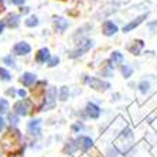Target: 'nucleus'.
Masks as SVG:
<instances>
[{"label":"nucleus","mask_w":157,"mask_h":157,"mask_svg":"<svg viewBox=\"0 0 157 157\" xmlns=\"http://www.w3.org/2000/svg\"><path fill=\"white\" fill-rule=\"evenodd\" d=\"M4 62H7V64H10L11 67L14 65V62H13V59H11L10 57H6V58H4Z\"/></svg>","instance_id":"24"},{"label":"nucleus","mask_w":157,"mask_h":157,"mask_svg":"<svg viewBox=\"0 0 157 157\" xmlns=\"http://www.w3.org/2000/svg\"><path fill=\"white\" fill-rule=\"evenodd\" d=\"M0 78H2V79H4V81H9V79H10V74L4 70V68H0Z\"/></svg>","instance_id":"20"},{"label":"nucleus","mask_w":157,"mask_h":157,"mask_svg":"<svg viewBox=\"0 0 157 157\" xmlns=\"http://www.w3.org/2000/svg\"><path fill=\"white\" fill-rule=\"evenodd\" d=\"M33 109V103L24 99V101H20L14 105V110L17 115H21V116H26V115L30 113V110Z\"/></svg>","instance_id":"2"},{"label":"nucleus","mask_w":157,"mask_h":157,"mask_svg":"<svg viewBox=\"0 0 157 157\" xmlns=\"http://www.w3.org/2000/svg\"><path fill=\"white\" fill-rule=\"evenodd\" d=\"M55 26H58V29L61 30V31H64V30L67 29V26H68V23H67L64 18L57 17V18H55Z\"/></svg>","instance_id":"15"},{"label":"nucleus","mask_w":157,"mask_h":157,"mask_svg":"<svg viewBox=\"0 0 157 157\" xmlns=\"http://www.w3.org/2000/svg\"><path fill=\"white\" fill-rule=\"evenodd\" d=\"M26 24L29 27H34V26H37V24H38V20H37V17H30L29 20L26 21Z\"/></svg>","instance_id":"21"},{"label":"nucleus","mask_w":157,"mask_h":157,"mask_svg":"<svg viewBox=\"0 0 157 157\" xmlns=\"http://www.w3.org/2000/svg\"><path fill=\"white\" fill-rule=\"evenodd\" d=\"M9 119H10V121L13 122V123H16V122H17V117H16V116H11V115L9 116Z\"/></svg>","instance_id":"26"},{"label":"nucleus","mask_w":157,"mask_h":157,"mask_svg":"<svg viewBox=\"0 0 157 157\" xmlns=\"http://www.w3.org/2000/svg\"><path fill=\"white\" fill-rule=\"evenodd\" d=\"M3 29H4V23H0V33L3 31Z\"/></svg>","instance_id":"29"},{"label":"nucleus","mask_w":157,"mask_h":157,"mask_svg":"<svg viewBox=\"0 0 157 157\" xmlns=\"http://www.w3.org/2000/svg\"><path fill=\"white\" fill-rule=\"evenodd\" d=\"M146 17H147V14H142V16H139V17L136 18L135 21H132V23H129L128 26H124V27H123V31H124V33H128V31H130L132 29H135V27H137V26H139L140 23H142Z\"/></svg>","instance_id":"7"},{"label":"nucleus","mask_w":157,"mask_h":157,"mask_svg":"<svg viewBox=\"0 0 157 157\" xmlns=\"http://www.w3.org/2000/svg\"><path fill=\"white\" fill-rule=\"evenodd\" d=\"M3 126H4V121H3V119H2V117H0V130L3 129Z\"/></svg>","instance_id":"27"},{"label":"nucleus","mask_w":157,"mask_h":157,"mask_svg":"<svg viewBox=\"0 0 157 157\" xmlns=\"http://www.w3.org/2000/svg\"><path fill=\"white\" fill-rule=\"evenodd\" d=\"M7 24L10 27H16L18 24V16L17 14H10V16H7Z\"/></svg>","instance_id":"14"},{"label":"nucleus","mask_w":157,"mask_h":157,"mask_svg":"<svg viewBox=\"0 0 157 157\" xmlns=\"http://www.w3.org/2000/svg\"><path fill=\"white\" fill-rule=\"evenodd\" d=\"M67 95H68V88H67V86H62L61 94H59V99H61V101H65Z\"/></svg>","instance_id":"22"},{"label":"nucleus","mask_w":157,"mask_h":157,"mask_svg":"<svg viewBox=\"0 0 157 157\" xmlns=\"http://www.w3.org/2000/svg\"><path fill=\"white\" fill-rule=\"evenodd\" d=\"M91 47H92V41L86 40V41H85V44H84V45H82V47H81V48H78L77 51H74L72 54H71V57H72V58H74V57H78V55H82V54H84V52H86V51H88V50H89V48H91Z\"/></svg>","instance_id":"9"},{"label":"nucleus","mask_w":157,"mask_h":157,"mask_svg":"<svg viewBox=\"0 0 157 157\" xmlns=\"http://www.w3.org/2000/svg\"><path fill=\"white\" fill-rule=\"evenodd\" d=\"M122 74L124 75V78H129L132 75V68L129 65H123L122 67Z\"/></svg>","instance_id":"19"},{"label":"nucleus","mask_w":157,"mask_h":157,"mask_svg":"<svg viewBox=\"0 0 157 157\" xmlns=\"http://www.w3.org/2000/svg\"><path fill=\"white\" fill-rule=\"evenodd\" d=\"M20 140H21V136L18 133V130H10L6 133V136L2 140V144H3V149L9 153H14V151H20Z\"/></svg>","instance_id":"1"},{"label":"nucleus","mask_w":157,"mask_h":157,"mask_svg":"<svg viewBox=\"0 0 157 157\" xmlns=\"http://www.w3.org/2000/svg\"><path fill=\"white\" fill-rule=\"evenodd\" d=\"M149 88H150V84L147 81H143V82L139 84V89H140V92H143V94H146V92L149 91Z\"/></svg>","instance_id":"17"},{"label":"nucleus","mask_w":157,"mask_h":157,"mask_svg":"<svg viewBox=\"0 0 157 157\" xmlns=\"http://www.w3.org/2000/svg\"><path fill=\"white\" fill-rule=\"evenodd\" d=\"M86 113H88V116H91L92 119H96V117L99 116V113H101V109H99L95 103H88Z\"/></svg>","instance_id":"6"},{"label":"nucleus","mask_w":157,"mask_h":157,"mask_svg":"<svg viewBox=\"0 0 157 157\" xmlns=\"http://www.w3.org/2000/svg\"><path fill=\"white\" fill-rule=\"evenodd\" d=\"M122 59H123V55L117 51H115L112 54V57H110V61L113 62V64H119V62H122Z\"/></svg>","instance_id":"16"},{"label":"nucleus","mask_w":157,"mask_h":157,"mask_svg":"<svg viewBox=\"0 0 157 157\" xmlns=\"http://www.w3.org/2000/svg\"><path fill=\"white\" fill-rule=\"evenodd\" d=\"M7 108H9L7 101L2 99V101H0V113H6V112H7Z\"/></svg>","instance_id":"18"},{"label":"nucleus","mask_w":157,"mask_h":157,"mask_svg":"<svg viewBox=\"0 0 157 157\" xmlns=\"http://www.w3.org/2000/svg\"><path fill=\"white\" fill-rule=\"evenodd\" d=\"M10 2L13 4H23V2H24V0H10Z\"/></svg>","instance_id":"25"},{"label":"nucleus","mask_w":157,"mask_h":157,"mask_svg":"<svg viewBox=\"0 0 157 157\" xmlns=\"http://www.w3.org/2000/svg\"><path fill=\"white\" fill-rule=\"evenodd\" d=\"M36 59L38 62H45V61H48L50 59V51H48L47 48H41L40 51H38V54H37V57H36Z\"/></svg>","instance_id":"11"},{"label":"nucleus","mask_w":157,"mask_h":157,"mask_svg":"<svg viewBox=\"0 0 157 157\" xmlns=\"http://www.w3.org/2000/svg\"><path fill=\"white\" fill-rule=\"evenodd\" d=\"M30 45L27 43H17L14 45V48H13V51H14L16 55H26L30 52Z\"/></svg>","instance_id":"4"},{"label":"nucleus","mask_w":157,"mask_h":157,"mask_svg":"<svg viewBox=\"0 0 157 157\" xmlns=\"http://www.w3.org/2000/svg\"><path fill=\"white\" fill-rule=\"evenodd\" d=\"M20 81H21L23 85L30 86L31 84H34V81H36V75H33V74H30V72H26L21 78H20Z\"/></svg>","instance_id":"13"},{"label":"nucleus","mask_w":157,"mask_h":157,"mask_svg":"<svg viewBox=\"0 0 157 157\" xmlns=\"http://www.w3.org/2000/svg\"><path fill=\"white\" fill-rule=\"evenodd\" d=\"M18 95H20V96H26V92L21 89V91H18Z\"/></svg>","instance_id":"28"},{"label":"nucleus","mask_w":157,"mask_h":157,"mask_svg":"<svg viewBox=\"0 0 157 157\" xmlns=\"http://www.w3.org/2000/svg\"><path fill=\"white\" fill-rule=\"evenodd\" d=\"M77 143H78V146L84 150H88L89 147H92V144H94V142H92L89 137H85V136H81L79 139L77 140Z\"/></svg>","instance_id":"8"},{"label":"nucleus","mask_w":157,"mask_h":157,"mask_svg":"<svg viewBox=\"0 0 157 157\" xmlns=\"http://www.w3.org/2000/svg\"><path fill=\"white\" fill-rule=\"evenodd\" d=\"M58 62H59L58 57H52V58L50 59V62H48V65H50V67H55L57 64H58Z\"/></svg>","instance_id":"23"},{"label":"nucleus","mask_w":157,"mask_h":157,"mask_svg":"<svg viewBox=\"0 0 157 157\" xmlns=\"http://www.w3.org/2000/svg\"><path fill=\"white\" fill-rule=\"evenodd\" d=\"M29 132L31 135H36V136L40 135V121H38V119L31 121L29 123Z\"/></svg>","instance_id":"10"},{"label":"nucleus","mask_w":157,"mask_h":157,"mask_svg":"<svg viewBox=\"0 0 157 157\" xmlns=\"http://www.w3.org/2000/svg\"><path fill=\"white\" fill-rule=\"evenodd\" d=\"M86 84L91 85V88H94V89H98V91H106L108 88L110 86L108 82H102L101 79H98V78H86Z\"/></svg>","instance_id":"3"},{"label":"nucleus","mask_w":157,"mask_h":157,"mask_svg":"<svg viewBox=\"0 0 157 157\" xmlns=\"http://www.w3.org/2000/svg\"><path fill=\"white\" fill-rule=\"evenodd\" d=\"M142 48H143V41L137 40V41H133V45H129L128 50L133 55H139V52H140V50H142Z\"/></svg>","instance_id":"12"},{"label":"nucleus","mask_w":157,"mask_h":157,"mask_svg":"<svg viewBox=\"0 0 157 157\" xmlns=\"http://www.w3.org/2000/svg\"><path fill=\"white\" fill-rule=\"evenodd\" d=\"M116 31H117L116 24H113L112 21L103 23V34H105V36H113Z\"/></svg>","instance_id":"5"}]
</instances>
